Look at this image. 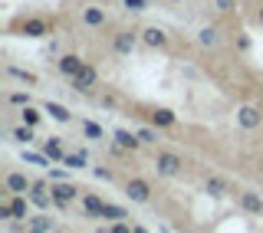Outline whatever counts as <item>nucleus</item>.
<instances>
[{
  "mask_svg": "<svg viewBox=\"0 0 263 233\" xmlns=\"http://www.w3.org/2000/svg\"><path fill=\"white\" fill-rule=\"evenodd\" d=\"M96 178L99 181H112V171L109 168H96Z\"/></svg>",
  "mask_w": 263,
  "mask_h": 233,
  "instance_id": "nucleus-32",
  "label": "nucleus"
},
{
  "mask_svg": "<svg viewBox=\"0 0 263 233\" xmlns=\"http://www.w3.org/2000/svg\"><path fill=\"white\" fill-rule=\"evenodd\" d=\"M56 69H60L66 79H72V76H76V72L82 69V60H79L76 53H63L60 60H56Z\"/></svg>",
  "mask_w": 263,
  "mask_h": 233,
  "instance_id": "nucleus-9",
  "label": "nucleus"
},
{
  "mask_svg": "<svg viewBox=\"0 0 263 233\" xmlns=\"http://www.w3.org/2000/svg\"><path fill=\"white\" fill-rule=\"evenodd\" d=\"M178 119H175V112H168V109H155L152 112V125H158V128H171Z\"/></svg>",
  "mask_w": 263,
  "mask_h": 233,
  "instance_id": "nucleus-20",
  "label": "nucleus"
},
{
  "mask_svg": "<svg viewBox=\"0 0 263 233\" xmlns=\"http://www.w3.org/2000/svg\"><path fill=\"white\" fill-rule=\"evenodd\" d=\"M237 122H240V128H260L263 112L257 109V105H243V109H237Z\"/></svg>",
  "mask_w": 263,
  "mask_h": 233,
  "instance_id": "nucleus-4",
  "label": "nucleus"
},
{
  "mask_svg": "<svg viewBox=\"0 0 263 233\" xmlns=\"http://www.w3.org/2000/svg\"><path fill=\"white\" fill-rule=\"evenodd\" d=\"M20 122H27V125L36 128V125H40V112L33 109V105H23V109H20Z\"/></svg>",
  "mask_w": 263,
  "mask_h": 233,
  "instance_id": "nucleus-26",
  "label": "nucleus"
},
{
  "mask_svg": "<svg viewBox=\"0 0 263 233\" xmlns=\"http://www.w3.org/2000/svg\"><path fill=\"white\" fill-rule=\"evenodd\" d=\"M125 197L132 204H148L152 201V187H148V181H142V178H132L125 184Z\"/></svg>",
  "mask_w": 263,
  "mask_h": 233,
  "instance_id": "nucleus-2",
  "label": "nucleus"
},
{
  "mask_svg": "<svg viewBox=\"0 0 263 233\" xmlns=\"http://www.w3.org/2000/svg\"><path fill=\"white\" fill-rule=\"evenodd\" d=\"M155 128H158V125H145V128H135V131H138V138H142L145 145H155V141H158V131Z\"/></svg>",
  "mask_w": 263,
  "mask_h": 233,
  "instance_id": "nucleus-27",
  "label": "nucleus"
},
{
  "mask_svg": "<svg viewBox=\"0 0 263 233\" xmlns=\"http://www.w3.org/2000/svg\"><path fill=\"white\" fill-rule=\"evenodd\" d=\"M43 151H46V158L53 164H63V158H66V151H63V141L60 138H49L46 145H43Z\"/></svg>",
  "mask_w": 263,
  "mask_h": 233,
  "instance_id": "nucleus-17",
  "label": "nucleus"
},
{
  "mask_svg": "<svg viewBox=\"0 0 263 233\" xmlns=\"http://www.w3.org/2000/svg\"><path fill=\"white\" fill-rule=\"evenodd\" d=\"M27 227L30 230H56V220L53 217H30Z\"/></svg>",
  "mask_w": 263,
  "mask_h": 233,
  "instance_id": "nucleus-25",
  "label": "nucleus"
},
{
  "mask_svg": "<svg viewBox=\"0 0 263 233\" xmlns=\"http://www.w3.org/2000/svg\"><path fill=\"white\" fill-rule=\"evenodd\" d=\"M142 43L152 46V49H161V46H168V33L158 30V27H145L142 30Z\"/></svg>",
  "mask_w": 263,
  "mask_h": 233,
  "instance_id": "nucleus-12",
  "label": "nucleus"
},
{
  "mask_svg": "<svg viewBox=\"0 0 263 233\" xmlns=\"http://www.w3.org/2000/svg\"><path fill=\"white\" fill-rule=\"evenodd\" d=\"M86 161H89V154L82 151V148H79V151H72V154H66V158H63V164H66L69 171H82V168H86Z\"/></svg>",
  "mask_w": 263,
  "mask_h": 233,
  "instance_id": "nucleus-18",
  "label": "nucleus"
},
{
  "mask_svg": "<svg viewBox=\"0 0 263 233\" xmlns=\"http://www.w3.org/2000/svg\"><path fill=\"white\" fill-rule=\"evenodd\" d=\"M257 16H260V23H263V7H260V10H257Z\"/></svg>",
  "mask_w": 263,
  "mask_h": 233,
  "instance_id": "nucleus-35",
  "label": "nucleus"
},
{
  "mask_svg": "<svg viewBox=\"0 0 263 233\" xmlns=\"http://www.w3.org/2000/svg\"><path fill=\"white\" fill-rule=\"evenodd\" d=\"M23 158H27L30 164H40V168H43V164H49V158H46V151H43V154H33V151H27V154H23Z\"/></svg>",
  "mask_w": 263,
  "mask_h": 233,
  "instance_id": "nucleus-31",
  "label": "nucleus"
},
{
  "mask_svg": "<svg viewBox=\"0 0 263 233\" xmlns=\"http://www.w3.org/2000/svg\"><path fill=\"white\" fill-rule=\"evenodd\" d=\"M43 112H49L56 122H63V125H66V122H72L69 109H66V105H60V102H46V105H43Z\"/></svg>",
  "mask_w": 263,
  "mask_h": 233,
  "instance_id": "nucleus-19",
  "label": "nucleus"
},
{
  "mask_svg": "<svg viewBox=\"0 0 263 233\" xmlns=\"http://www.w3.org/2000/svg\"><path fill=\"white\" fill-rule=\"evenodd\" d=\"M69 82H72V89H76V92H92V89L99 86V72L92 69V66L82 63V69H79Z\"/></svg>",
  "mask_w": 263,
  "mask_h": 233,
  "instance_id": "nucleus-1",
  "label": "nucleus"
},
{
  "mask_svg": "<svg viewBox=\"0 0 263 233\" xmlns=\"http://www.w3.org/2000/svg\"><path fill=\"white\" fill-rule=\"evenodd\" d=\"M27 197H30V194H13L10 201H7V204H10V217H13V220H27V217H30V204H33V201L27 204Z\"/></svg>",
  "mask_w": 263,
  "mask_h": 233,
  "instance_id": "nucleus-11",
  "label": "nucleus"
},
{
  "mask_svg": "<svg viewBox=\"0 0 263 233\" xmlns=\"http://www.w3.org/2000/svg\"><path fill=\"white\" fill-rule=\"evenodd\" d=\"M82 210L89 213V217H102L105 213V201L96 194H82Z\"/></svg>",
  "mask_w": 263,
  "mask_h": 233,
  "instance_id": "nucleus-14",
  "label": "nucleus"
},
{
  "mask_svg": "<svg viewBox=\"0 0 263 233\" xmlns=\"http://www.w3.org/2000/svg\"><path fill=\"white\" fill-rule=\"evenodd\" d=\"M7 72H10L13 79H20V82H36V76L27 72V69H20V66H7Z\"/></svg>",
  "mask_w": 263,
  "mask_h": 233,
  "instance_id": "nucleus-29",
  "label": "nucleus"
},
{
  "mask_svg": "<svg viewBox=\"0 0 263 233\" xmlns=\"http://www.w3.org/2000/svg\"><path fill=\"white\" fill-rule=\"evenodd\" d=\"M217 10H234V0H217Z\"/></svg>",
  "mask_w": 263,
  "mask_h": 233,
  "instance_id": "nucleus-34",
  "label": "nucleus"
},
{
  "mask_svg": "<svg viewBox=\"0 0 263 233\" xmlns=\"http://www.w3.org/2000/svg\"><path fill=\"white\" fill-rule=\"evenodd\" d=\"M7 102L16 105V109H23V105H30V92H23V89H16V92L7 95Z\"/></svg>",
  "mask_w": 263,
  "mask_h": 233,
  "instance_id": "nucleus-28",
  "label": "nucleus"
},
{
  "mask_svg": "<svg viewBox=\"0 0 263 233\" xmlns=\"http://www.w3.org/2000/svg\"><path fill=\"white\" fill-rule=\"evenodd\" d=\"M240 207L247 213H253V217H260L263 213V197L257 194V190H240Z\"/></svg>",
  "mask_w": 263,
  "mask_h": 233,
  "instance_id": "nucleus-10",
  "label": "nucleus"
},
{
  "mask_svg": "<svg viewBox=\"0 0 263 233\" xmlns=\"http://www.w3.org/2000/svg\"><path fill=\"white\" fill-rule=\"evenodd\" d=\"M197 43H201V46H217V43H220L217 27H204V30H197Z\"/></svg>",
  "mask_w": 263,
  "mask_h": 233,
  "instance_id": "nucleus-21",
  "label": "nucleus"
},
{
  "mask_svg": "<svg viewBox=\"0 0 263 233\" xmlns=\"http://www.w3.org/2000/svg\"><path fill=\"white\" fill-rule=\"evenodd\" d=\"M128 10H145V0H125Z\"/></svg>",
  "mask_w": 263,
  "mask_h": 233,
  "instance_id": "nucleus-33",
  "label": "nucleus"
},
{
  "mask_svg": "<svg viewBox=\"0 0 263 233\" xmlns=\"http://www.w3.org/2000/svg\"><path fill=\"white\" fill-rule=\"evenodd\" d=\"M82 23L92 27V30L105 27V10H102V7H86V10H82Z\"/></svg>",
  "mask_w": 263,
  "mask_h": 233,
  "instance_id": "nucleus-15",
  "label": "nucleus"
},
{
  "mask_svg": "<svg viewBox=\"0 0 263 233\" xmlns=\"http://www.w3.org/2000/svg\"><path fill=\"white\" fill-rule=\"evenodd\" d=\"M138 36H142V33H135V30H122L119 36H115V53H132V49H135V43H138Z\"/></svg>",
  "mask_w": 263,
  "mask_h": 233,
  "instance_id": "nucleus-13",
  "label": "nucleus"
},
{
  "mask_svg": "<svg viewBox=\"0 0 263 233\" xmlns=\"http://www.w3.org/2000/svg\"><path fill=\"white\" fill-rule=\"evenodd\" d=\"M10 135H13V141H20V145H30V141H33V125L20 122V125H16V128L10 131Z\"/></svg>",
  "mask_w": 263,
  "mask_h": 233,
  "instance_id": "nucleus-22",
  "label": "nucleus"
},
{
  "mask_svg": "<svg viewBox=\"0 0 263 233\" xmlns=\"http://www.w3.org/2000/svg\"><path fill=\"white\" fill-rule=\"evenodd\" d=\"M4 187L7 190H10V194H30V181H27V174H20V171H10V174H7V178H4Z\"/></svg>",
  "mask_w": 263,
  "mask_h": 233,
  "instance_id": "nucleus-8",
  "label": "nucleus"
},
{
  "mask_svg": "<svg viewBox=\"0 0 263 233\" xmlns=\"http://www.w3.org/2000/svg\"><path fill=\"white\" fill-rule=\"evenodd\" d=\"M109 223H119V220H125L128 217V210L125 207H119V204H105V213H102Z\"/></svg>",
  "mask_w": 263,
  "mask_h": 233,
  "instance_id": "nucleus-23",
  "label": "nucleus"
},
{
  "mask_svg": "<svg viewBox=\"0 0 263 233\" xmlns=\"http://www.w3.org/2000/svg\"><path fill=\"white\" fill-rule=\"evenodd\" d=\"M30 201H33V207H40V210H46L49 204H56L53 201V190H49L43 181H36V184L30 187Z\"/></svg>",
  "mask_w": 263,
  "mask_h": 233,
  "instance_id": "nucleus-5",
  "label": "nucleus"
},
{
  "mask_svg": "<svg viewBox=\"0 0 263 233\" xmlns=\"http://www.w3.org/2000/svg\"><path fill=\"white\" fill-rule=\"evenodd\" d=\"M49 190H53V201L56 204H69V201H76V194H79V187L76 184H66V181H53V187H49Z\"/></svg>",
  "mask_w": 263,
  "mask_h": 233,
  "instance_id": "nucleus-6",
  "label": "nucleus"
},
{
  "mask_svg": "<svg viewBox=\"0 0 263 233\" xmlns=\"http://www.w3.org/2000/svg\"><path fill=\"white\" fill-rule=\"evenodd\" d=\"M204 187H208L211 194H224V190H227V181L224 178H208V184H204Z\"/></svg>",
  "mask_w": 263,
  "mask_h": 233,
  "instance_id": "nucleus-30",
  "label": "nucleus"
},
{
  "mask_svg": "<svg viewBox=\"0 0 263 233\" xmlns=\"http://www.w3.org/2000/svg\"><path fill=\"white\" fill-rule=\"evenodd\" d=\"M23 33H27V36H46L49 27H46V20H40V16H30V20H23Z\"/></svg>",
  "mask_w": 263,
  "mask_h": 233,
  "instance_id": "nucleus-16",
  "label": "nucleus"
},
{
  "mask_svg": "<svg viewBox=\"0 0 263 233\" xmlns=\"http://www.w3.org/2000/svg\"><path fill=\"white\" fill-rule=\"evenodd\" d=\"M181 164H184V161H181L175 151H158V158H155V171H158V174H178Z\"/></svg>",
  "mask_w": 263,
  "mask_h": 233,
  "instance_id": "nucleus-3",
  "label": "nucleus"
},
{
  "mask_svg": "<svg viewBox=\"0 0 263 233\" xmlns=\"http://www.w3.org/2000/svg\"><path fill=\"white\" fill-rule=\"evenodd\" d=\"M115 145L122 148V151H138V148L145 145L142 138H138V131H128V128H119L115 131Z\"/></svg>",
  "mask_w": 263,
  "mask_h": 233,
  "instance_id": "nucleus-7",
  "label": "nucleus"
},
{
  "mask_svg": "<svg viewBox=\"0 0 263 233\" xmlns=\"http://www.w3.org/2000/svg\"><path fill=\"white\" fill-rule=\"evenodd\" d=\"M79 128L86 131V138H92V141H99V138H105V131L99 128L96 122H89V119H82V122H79Z\"/></svg>",
  "mask_w": 263,
  "mask_h": 233,
  "instance_id": "nucleus-24",
  "label": "nucleus"
}]
</instances>
